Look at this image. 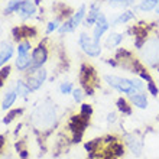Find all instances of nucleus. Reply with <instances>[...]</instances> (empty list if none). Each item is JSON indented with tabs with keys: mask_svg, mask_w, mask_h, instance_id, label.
<instances>
[{
	"mask_svg": "<svg viewBox=\"0 0 159 159\" xmlns=\"http://www.w3.org/2000/svg\"><path fill=\"white\" fill-rule=\"evenodd\" d=\"M3 81H4V80L2 78V77H0V87H2V85H3Z\"/></svg>",
	"mask_w": 159,
	"mask_h": 159,
	"instance_id": "nucleus-37",
	"label": "nucleus"
},
{
	"mask_svg": "<svg viewBox=\"0 0 159 159\" xmlns=\"http://www.w3.org/2000/svg\"><path fill=\"white\" fill-rule=\"evenodd\" d=\"M117 109L120 110L123 114H127V116L132 114V109H130V106L127 104V101H126L123 97H120V98L117 100Z\"/></svg>",
	"mask_w": 159,
	"mask_h": 159,
	"instance_id": "nucleus-23",
	"label": "nucleus"
},
{
	"mask_svg": "<svg viewBox=\"0 0 159 159\" xmlns=\"http://www.w3.org/2000/svg\"><path fill=\"white\" fill-rule=\"evenodd\" d=\"M3 34V28H2V26H0V35Z\"/></svg>",
	"mask_w": 159,
	"mask_h": 159,
	"instance_id": "nucleus-38",
	"label": "nucleus"
},
{
	"mask_svg": "<svg viewBox=\"0 0 159 159\" xmlns=\"http://www.w3.org/2000/svg\"><path fill=\"white\" fill-rule=\"evenodd\" d=\"M84 91H83V88H74L72 90V97H74V101H77V103H81L84 98Z\"/></svg>",
	"mask_w": 159,
	"mask_h": 159,
	"instance_id": "nucleus-29",
	"label": "nucleus"
},
{
	"mask_svg": "<svg viewBox=\"0 0 159 159\" xmlns=\"http://www.w3.org/2000/svg\"><path fill=\"white\" fill-rule=\"evenodd\" d=\"M22 2H23V0H10V2L7 3V6H6V9H4V13H6V15H9V13L19 12Z\"/></svg>",
	"mask_w": 159,
	"mask_h": 159,
	"instance_id": "nucleus-22",
	"label": "nucleus"
},
{
	"mask_svg": "<svg viewBox=\"0 0 159 159\" xmlns=\"http://www.w3.org/2000/svg\"><path fill=\"white\" fill-rule=\"evenodd\" d=\"M78 45L85 55L91 57V58H98L101 55V45L100 42H96L88 34L83 32L78 36Z\"/></svg>",
	"mask_w": 159,
	"mask_h": 159,
	"instance_id": "nucleus-4",
	"label": "nucleus"
},
{
	"mask_svg": "<svg viewBox=\"0 0 159 159\" xmlns=\"http://www.w3.org/2000/svg\"><path fill=\"white\" fill-rule=\"evenodd\" d=\"M134 19V12L133 10H125V12H121L113 22H111V26H119V25H126V23H129L130 20H133Z\"/></svg>",
	"mask_w": 159,
	"mask_h": 159,
	"instance_id": "nucleus-16",
	"label": "nucleus"
},
{
	"mask_svg": "<svg viewBox=\"0 0 159 159\" xmlns=\"http://www.w3.org/2000/svg\"><path fill=\"white\" fill-rule=\"evenodd\" d=\"M123 39H125V35H123V34H119V32H111V34L107 36V39H106L104 48H107V49H114V48H117L121 42H123Z\"/></svg>",
	"mask_w": 159,
	"mask_h": 159,
	"instance_id": "nucleus-13",
	"label": "nucleus"
},
{
	"mask_svg": "<svg viewBox=\"0 0 159 159\" xmlns=\"http://www.w3.org/2000/svg\"><path fill=\"white\" fill-rule=\"evenodd\" d=\"M46 75H48L46 70L38 68V70H35L32 74H28L26 83L29 84V87L32 88V91H35V90H39V88L42 87V84L45 83V80H46Z\"/></svg>",
	"mask_w": 159,
	"mask_h": 159,
	"instance_id": "nucleus-7",
	"label": "nucleus"
},
{
	"mask_svg": "<svg viewBox=\"0 0 159 159\" xmlns=\"http://www.w3.org/2000/svg\"><path fill=\"white\" fill-rule=\"evenodd\" d=\"M100 142H101V139H94V140H91V142L85 143V149H87L88 152L94 153V152H97V148H98Z\"/></svg>",
	"mask_w": 159,
	"mask_h": 159,
	"instance_id": "nucleus-27",
	"label": "nucleus"
},
{
	"mask_svg": "<svg viewBox=\"0 0 159 159\" xmlns=\"http://www.w3.org/2000/svg\"><path fill=\"white\" fill-rule=\"evenodd\" d=\"M130 101H132V104H133L134 107H138V109H140V110L148 109V104H149L146 93H143V91L136 93L133 96H130Z\"/></svg>",
	"mask_w": 159,
	"mask_h": 159,
	"instance_id": "nucleus-12",
	"label": "nucleus"
},
{
	"mask_svg": "<svg viewBox=\"0 0 159 159\" xmlns=\"http://www.w3.org/2000/svg\"><path fill=\"white\" fill-rule=\"evenodd\" d=\"M139 51H140V58L146 65L152 68L159 67V35L146 38Z\"/></svg>",
	"mask_w": 159,
	"mask_h": 159,
	"instance_id": "nucleus-1",
	"label": "nucleus"
},
{
	"mask_svg": "<svg viewBox=\"0 0 159 159\" xmlns=\"http://www.w3.org/2000/svg\"><path fill=\"white\" fill-rule=\"evenodd\" d=\"M13 52H15V48L10 42L7 41H2L0 42V67L4 65L9 59L13 57Z\"/></svg>",
	"mask_w": 159,
	"mask_h": 159,
	"instance_id": "nucleus-8",
	"label": "nucleus"
},
{
	"mask_svg": "<svg viewBox=\"0 0 159 159\" xmlns=\"http://www.w3.org/2000/svg\"><path fill=\"white\" fill-rule=\"evenodd\" d=\"M30 42L28 41H23V42H19L17 45V55H28L30 52Z\"/></svg>",
	"mask_w": 159,
	"mask_h": 159,
	"instance_id": "nucleus-24",
	"label": "nucleus"
},
{
	"mask_svg": "<svg viewBox=\"0 0 159 159\" xmlns=\"http://www.w3.org/2000/svg\"><path fill=\"white\" fill-rule=\"evenodd\" d=\"M125 139H126V145L129 148V151L132 152L134 156L142 155V140H139L133 134H126Z\"/></svg>",
	"mask_w": 159,
	"mask_h": 159,
	"instance_id": "nucleus-9",
	"label": "nucleus"
},
{
	"mask_svg": "<svg viewBox=\"0 0 159 159\" xmlns=\"http://www.w3.org/2000/svg\"><path fill=\"white\" fill-rule=\"evenodd\" d=\"M2 159H15V158H13L12 155H4V156H3V158H2Z\"/></svg>",
	"mask_w": 159,
	"mask_h": 159,
	"instance_id": "nucleus-35",
	"label": "nucleus"
},
{
	"mask_svg": "<svg viewBox=\"0 0 159 159\" xmlns=\"http://www.w3.org/2000/svg\"><path fill=\"white\" fill-rule=\"evenodd\" d=\"M100 4H91L90 6V10H88V13L85 15V26H94L96 25L97 19H98V16H100Z\"/></svg>",
	"mask_w": 159,
	"mask_h": 159,
	"instance_id": "nucleus-11",
	"label": "nucleus"
},
{
	"mask_svg": "<svg viewBox=\"0 0 159 159\" xmlns=\"http://www.w3.org/2000/svg\"><path fill=\"white\" fill-rule=\"evenodd\" d=\"M35 13H36V4L32 0H23L20 4V9H19V15L22 19H29Z\"/></svg>",
	"mask_w": 159,
	"mask_h": 159,
	"instance_id": "nucleus-10",
	"label": "nucleus"
},
{
	"mask_svg": "<svg viewBox=\"0 0 159 159\" xmlns=\"http://www.w3.org/2000/svg\"><path fill=\"white\" fill-rule=\"evenodd\" d=\"M13 35H15V39L34 38L35 35H36V30H35L34 28H29V26H20V28L13 29Z\"/></svg>",
	"mask_w": 159,
	"mask_h": 159,
	"instance_id": "nucleus-15",
	"label": "nucleus"
},
{
	"mask_svg": "<svg viewBox=\"0 0 159 159\" xmlns=\"http://www.w3.org/2000/svg\"><path fill=\"white\" fill-rule=\"evenodd\" d=\"M146 90L149 93H151L152 96H158L159 94V90H158V85H156L155 83H153V81H151V83H146Z\"/></svg>",
	"mask_w": 159,
	"mask_h": 159,
	"instance_id": "nucleus-31",
	"label": "nucleus"
},
{
	"mask_svg": "<svg viewBox=\"0 0 159 159\" xmlns=\"http://www.w3.org/2000/svg\"><path fill=\"white\" fill-rule=\"evenodd\" d=\"M104 81L109 84L111 88H114V90H117V91L123 93V94H126V96H129V97L136 94V93H139L136 85H134V80L107 74V75H104Z\"/></svg>",
	"mask_w": 159,
	"mask_h": 159,
	"instance_id": "nucleus-3",
	"label": "nucleus"
},
{
	"mask_svg": "<svg viewBox=\"0 0 159 159\" xmlns=\"http://www.w3.org/2000/svg\"><path fill=\"white\" fill-rule=\"evenodd\" d=\"M110 26H111V23L106 17V15L104 13H100V16H98L96 25H94V29H93V39L96 42H100L101 38L104 36V34L110 29Z\"/></svg>",
	"mask_w": 159,
	"mask_h": 159,
	"instance_id": "nucleus-6",
	"label": "nucleus"
},
{
	"mask_svg": "<svg viewBox=\"0 0 159 159\" xmlns=\"http://www.w3.org/2000/svg\"><path fill=\"white\" fill-rule=\"evenodd\" d=\"M20 113H22V109H15V110H12V111H10V113H9L7 116L3 119V123H4V125H9V123H10V121L15 119V116H17V114H20Z\"/></svg>",
	"mask_w": 159,
	"mask_h": 159,
	"instance_id": "nucleus-30",
	"label": "nucleus"
},
{
	"mask_svg": "<svg viewBox=\"0 0 159 159\" xmlns=\"http://www.w3.org/2000/svg\"><path fill=\"white\" fill-rule=\"evenodd\" d=\"M16 97H17V93L15 91V90H9V91L4 94L3 103H2V109L3 110L10 109V107L13 106V103L16 101Z\"/></svg>",
	"mask_w": 159,
	"mask_h": 159,
	"instance_id": "nucleus-20",
	"label": "nucleus"
},
{
	"mask_svg": "<svg viewBox=\"0 0 159 159\" xmlns=\"http://www.w3.org/2000/svg\"><path fill=\"white\" fill-rule=\"evenodd\" d=\"M32 65H30L28 70H26V74H32L35 70L42 68V65L48 61V49L45 48V45H39L38 48H35L32 51Z\"/></svg>",
	"mask_w": 159,
	"mask_h": 159,
	"instance_id": "nucleus-5",
	"label": "nucleus"
},
{
	"mask_svg": "<svg viewBox=\"0 0 159 159\" xmlns=\"http://www.w3.org/2000/svg\"><path fill=\"white\" fill-rule=\"evenodd\" d=\"M111 152H113V156H123V153H125L123 143L113 142V143H111Z\"/></svg>",
	"mask_w": 159,
	"mask_h": 159,
	"instance_id": "nucleus-25",
	"label": "nucleus"
},
{
	"mask_svg": "<svg viewBox=\"0 0 159 159\" xmlns=\"http://www.w3.org/2000/svg\"><path fill=\"white\" fill-rule=\"evenodd\" d=\"M91 113H93V107L90 104H83V106H81V113H80V114L90 117V116H91Z\"/></svg>",
	"mask_w": 159,
	"mask_h": 159,
	"instance_id": "nucleus-32",
	"label": "nucleus"
},
{
	"mask_svg": "<svg viewBox=\"0 0 159 159\" xmlns=\"http://www.w3.org/2000/svg\"><path fill=\"white\" fill-rule=\"evenodd\" d=\"M9 74H10V67H3L2 68V70H0V77H2V78L3 80H6L9 77Z\"/></svg>",
	"mask_w": 159,
	"mask_h": 159,
	"instance_id": "nucleus-33",
	"label": "nucleus"
},
{
	"mask_svg": "<svg viewBox=\"0 0 159 159\" xmlns=\"http://www.w3.org/2000/svg\"><path fill=\"white\" fill-rule=\"evenodd\" d=\"M85 15H87V7H85V4H81L78 9H77V12H74L70 16V19H71L72 25H74V28H78L80 25H81V22L84 20V17H85Z\"/></svg>",
	"mask_w": 159,
	"mask_h": 159,
	"instance_id": "nucleus-14",
	"label": "nucleus"
},
{
	"mask_svg": "<svg viewBox=\"0 0 159 159\" xmlns=\"http://www.w3.org/2000/svg\"><path fill=\"white\" fill-rule=\"evenodd\" d=\"M155 13H156V15H159V4H158V6H156V9H155Z\"/></svg>",
	"mask_w": 159,
	"mask_h": 159,
	"instance_id": "nucleus-36",
	"label": "nucleus"
},
{
	"mask_svg": "<svg viewBox=\"0 0 159 159\" xmlns=\"http://www.w3.org/2000/svg\"><path fill=\"white\" fill-rule=\"evenodd\" d=\"M116 120H117L116 113H109V114H107V121H109V123H114Z\"/></svg>",
	"mask_w": 159,
	"mask_h": 159,
	"instance_id": "nucleus-34",
	"label": "nucleus"
},
{
	"mask_svg": "<svg viewBox=\"0 0 159 159\" xmlns=\"http://www.w3.org/2000/svg\"><path fill=\"white\" fill-rule=\"evenodd\" d=\"M134 3H136V0H109V6L113 9H123V10H126V9L132 7V6H134Z\"/></svg>",
	"mask_w": 159,
	"mask_h": 159,
	"instance_id": "nucleus-19",
	"label": "nucleus"
},
{
	"mask_svg": "<svg viewBox=\"0 0 159 159\" xmlns=\"http://www.w3.org/2000/svg\"><path fill=\"white\" fill-rule=\"evenodd\" d=\"M32 65V58L28 55H17L16 58V67L19 71H26Z\"/></svg>",
	"mask_w": 159,
	"mask_h": 159,
	"instance_id": "nucleus-18",
	"label": "nucleus"
},
{
	"mask_svg": "<svg viewBox=\"0 0 159 159\" xmlns=\"http://www.w3.org/2000/svg\"><path fill=\"white\" fill-rule=\"evenodd\" d=\"M57 121V114H55V109L51 104H41L34 113V123L36 127L45 130L51 129L52 125H55Z\"/></svg>",
	"mask_w": 159,
	"mask_h": 159,
	"instance_id": "nucleus-2",
	"label": "nucleus"
},
{
	"mask_svg": "<svg viewBox=\"0 0 159 159\" xmlns=\"http://www.w3.org/2000/svg\"><path fill=\"white\" fill-rule=\"evenodd\" d=\"M59 26H61V20H59V17L54 19V20H51L46 26V34H52L54 30H58Z\"/></svg>",
	"mask_w": 159,
	"mask_h": 159,
	"instance_id": "nucleus-26",
	"label": "nucleus"
},
{
	"mask_svg": "<svg viewBox=\"0 0 159 159\" xmlns=\"http://www.w3.org/2000/svg\"><path fill=\"white\" fill-rule=\"evenodd\" d=\"M32 91V88L29 87V84L22 81V80H17L16 81V93L19 94L20 97H28Z\"/></svg>",
	"mask_w": 159,
	"mask_h": 159,
	"instance_id": "nucleus-21",
	"label": "nucleus"
},
{
	"mask_svg": "<svg viewBox=\"0 0 159 159\" xmlns=\"http://www.w3.org/2000/svg\"><path fill=\"white\" fill-rule=\"evenodd\" d=\"M72 90H74V87H72V84L68 83V81H64V83H61V85H59V91L62 93V94H70V93H72Z\"/></svg>",
	"mask_w": 159,
	"mask_h": 159,
	"instance_id": "nucleus-28",
	"label": "nucleus"
},
{
	"mask_svg": "<svg viewBox=\"0 0 159 159\" xmlns=\"http://www.w3.org/2000/svg\"><path fill=\"white\" fill-rule=\"evenodd\" d=\"M158 4H159V0H140V2L134 6V10H140V12H143V13L152 12V10L156 9Z\"/></svg>",
	"mask_w": 159,
	"mask_h": 159,
	"instance_id": "nucleus-17",
	"label": "nucleus"
}]
</instances>
